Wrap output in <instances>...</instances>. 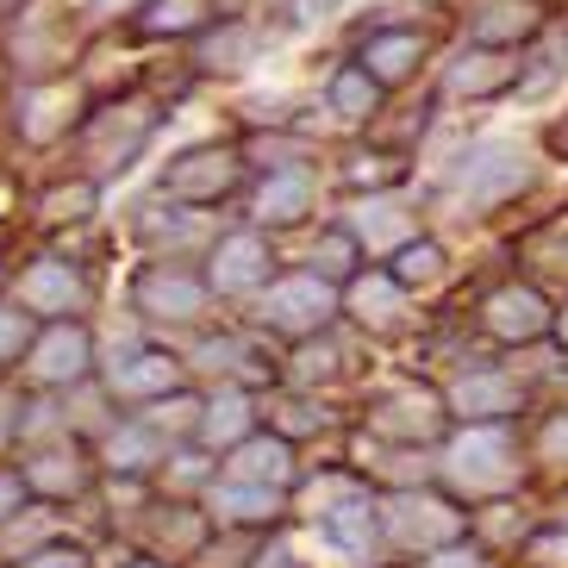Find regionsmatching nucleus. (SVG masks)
Instances as JSON below:
<instances>
[{
  "label": "nucleus",
  "instance_id": "nucleus-41",
  "mask_svg": "<svg viewBox=\"0 0 568 568\" xmlns=\"http://www.w3.org/2000/svg\"><path fill=\"white\" fill-rule=\"evenodd\" d=\"M19 494H26V487H19L13 475H0V525H7V518L19 513Z\"/></svg>",
  "mask_w": 568,
  "mask_h": 568
},
{
  "label": "nucleus",
  "instance_id": "nucleus-22",
  "mask_svg": "<svg viewBox=\"0 0 568 568\" xmlns=\"http://www.w3.org/2000/svg\"><path fill=\"white\" fill-rule=\"evenodd\" d=\"M313 175L306 169H275L263 182V194H256V225H301L306 213H313Z\"/></svg>",
  "mask_w": 568,
  "mask_h": 568
},
{
  "label": "nucleus",
  "instance_id": "nucleus-29",
  "mask_svg": "<svg viewBox=\"0 0 568 568\" xmlns=\"http://www.w3.org/2000/svg\"><path fill=\"white\" fill-rule=\"evenodd\" d=\"M375 101H382V82H375L368 69H344V75L332 82V113H337V119H351V125L375 113Z\"/></svg>",
  "mask_w": 568,
  "mask_h": 568
},
{
  "label": "nucleus",
  "instance_id": "nucleus-8",
  "mask_svg": "<svg viewBox=\"0 0 568 568\" xmlns=\"http://www.w3.org/2000/svg\"><path fill=\"white\" fill-rule=\"evenodd\" d=\"M206 287L201 275H187L182 263H156L138 275V313L144 318H194L206 313Z\"/></svg>",
  "mask_w": 568,
  "mask_h": 568
},
{
  "label": "nucleus",
  "instance_id": "nucleus-44",
  "mask_svg": "<svg viewBox=\"0 0 568 568\" xmlns=\"http://www.w3.org/2000/svg\"><path fill=\"white\" fill-rule=\"evenodd\" d=\"M550 144H556V151L568 156V119H562V125H556V138H550Z\"/></svg>",
  "mask_w": 568,
  "mask_h": 568
},
{
  "label": "nucleus",
  "instance_id": "nucleus-18",
  "mask_svg": "<svg viewBox=\"0 0 568 568\" xmlns=\"http://www.w3.org/2000/svg\"><path fill=\"white\" fill-rule=\"evenodd\" d=\"M232 481H256V487H287L294 481V450H287V437H244L232 444Z\"/></svg>",
  "mask_w": 568,
  "mask_h": 568
},
{
  "label": "nucleus",
  "instance_id": "nucleus-20",
  "mask_svg": "<svg viewBox=\"0 0 568 568\" xmlns=\"http://www.w3.org/2000/svg\"><path fill=\"white\" fill-rule=\"evenodd\" d=\"M175 382H182V368L169 363L163 351H132L106 368V387H113L119 400H151V394H169Z\"/></svg>",
  "mask_w": 568,
  "mask_h": 568
},
{
  "label": "nucleus",
  "instance_id": "nucleus-7",
  "mask_svg": "<svg viewBox=\"0 0 568 568\" xmlns=\"http://www.w3.org/2000/svg\"><path fill=\"white\" fill-rule=\"evenodd\" d=\"M19 306L38 313V318H75L88 306V282L69 263L44 256V263H32L26 275H19Z\"/></svg>",
  "mask_w": 568,
  "mask_h": 568
},
{
  "label": "nucleus",
  "instance_id": "nucleus-28",
  "mask_svg": "<svg viewBox=\"0 0 568 568\" xmlns=\"http://www.w3.org/2000/svg\"><path fill=\"white\" fill-rule=\"evenodd\" d=\"M194 432H201V444H244V437H251V400H244V394H219V400H206L201 406V425H194Z\"/></svg>",
  "mask_w": 568,
  "mask_h": 568
},
{
  "label": "nucleus",
  "instance_id": "nucleus-3",
  "mask_svg": "<svg viewBox=\"0 0 568 568\" xmlns=\"http://www.w3.org/2000/svg\"><path fill=\"white\" fill-rule=\"evenodd\" d=\"M332 313H337V301H332V282H325V275H287V282H275L263 294V325L282 332V337L325 332Z\"/></svg>",
  "mask_w": 568,
  "mask_h": 568
},
{
  "label": "nucleus",
  "instance_id": "nucleus-37",
  "mask_svg": "<svg viewBox=\"0 0 568 568\" xmlns=\"http://www.w3.org/2000/svg\"><path fill=\"white\" fill-rule=\"evenodd\" d=\"M19 568H88L82 550H32V556H19Z\"/></svg>",
  "mask_w": 568,
  "mask_h": 568
},
{
  "label": "nucleus",
  "instance_id": "nucleus-36",
  "mask_svg": "<svg viewBox=\"0 0 568 568\" xmlns=\"http://www.w3.org/2000/svg\"><path fill=\"white\" fill-rule=\"evenodd\" d=\"M337 375V344H306L301 351V382H332Z\"/></svg>",
  "mask_w": 568,
  "mask_h": 568
},
{
  "label": "nucleus",
  "instance_id": "nucleus-21",
  "mask_svg": "<svg viewBox=\"0 0 568 568\" xmlns=\"http://www.w3.org/2000/svg\"><path fill=\"white\" fill-rule=\"evenodd\" d=\"M26 487L51 494V500L82 494V487H88V456L75 450V444H44V450L26 456Z\"/></svg>",
  "mask_w": 568,
  "mask_h": 568
},
{
  "label": "nucleus",
  "instance_id": "nucleus-31",
  "mask_svg": "<svg viewBox=\"0 0 568 568\" xmlns=\"http://www.w3.org/2000/svg\"><path fill=\"white\" fill-rule=\"evenodd\" d=\"M394 275H400L406 287H437V282H444V251H437L432 237H418V244L406 237V244H400V263H394Z\"/></svg>",
  "mask_w": 568,
  "mask_h": 568
},
{
  "label": "nucleus",
  "instance_id": "nucleus-34",
  "mask_svg": "<svg viewBox=\"0 0 568 568\" xmlns=\"http://www.w3.org/2000/svg\"><path fill=\"white\" fill-rule=\"evenodd\" d=\"M32 344V313H19V306H0V356H19Z\"/></svg>",
  "mask_w": 568,
  "mask_h": 568
},
{
  "label": "nucleus",
  "instance_id": "nucleus-5",
  "mask_svg": "<svg viewBox=\"0 0 568 568\" xmlns=\"http://www.w3.org/2000/svg\"><path fill=\"white\" fill-rule=\"evenodd\" d=\"M237 187V156L232 151H187L163 169V194L182 206H213L219 194Z\"/></svg>",
  "mask_w": 568,
  "mask_h": 568
},
{
  "label": "nucleus",
  "instance_id": "nucleus-25",
  "mask_svg": "<svg viewBox=\"0 0 568 568\" xmlns=\"http://www.w3.org/2000/svg\"><path fill=\"white\" fill-rule=\"evenodd\" d=\"M418 57H425V38H418V32H375V38L363 44V69H368L382 88L406 82V75L418 69Z\"/></svg>",
  "mask_w": 568,
  "mask_h": 568
},
{
  "label": "nucleus",
  "instance_id": "nucleus-14",
  "mask_svg": "<svg viewBox=\"0 0 568 568\" xmlns=\"http://www.w3.org/2000/svg\"><path fill=\"white\" fill-rule=\"evenodd\" d=\"M513 82H518V63H506V51H494V44L463 51L450 63V75H444V88L456 101H487V94H506Z\"/></svg>",
  "mask_w": 568,
  "mask_h": 568
},
{
  "label": "nucleus",
  "instance_id": "nucleus-19",
  "mask_svg": "<svg viewBox=\"0 0 568 568\" xmlns=\"http://www.w3.org/2000/svg\"><path fill=\"white\" fill-rule=\"evenodd\" d=\"M518 382L513 375H500V368H475V375H463V382L450 387V406L463 418H506V413H518Z\"/></svg>",
  "mask_w": 568,
  "mask_h": 568
},
{
  "label": "nucleus",
  "instance_id": "nucleus-12",
  "mask_svg": "<svg viewBox=\"0 0 568 568\" xmlns=\"http://www.w3.org/2000/svg\"><path fill=\"white\" fill-rule=\"evenodd\" d=\"M550 325L556 318H550V306H544L537 287H500V294H487V332L500 337V344H537Z\"/></svg>",
  "mask_w": 568,
  "mask_h": 568
},
{
  "label": "nucleus",
  "instance_id": "nucleus-15",
  "mask_svg": "<svg viewBox=\"0 0 568 568\" xmlns=\"http://www.w3.org/2000/svg\"><path fill=\"white\" fill-rule=\"evenodd\" d=\"M413 225L418 219L406 213L400 194H368V201L351 206V232L363 251H400L406 237H413Z\"/></svg>",
  "mask_w": 568,
  "mask_h": 568
},
{
  "label": "nucleus",
  "instance_id": "nucleus-11",
  "mask_svg": "<svg viewBox=\"0 0 568 568\" xmlns=\"http://www.w3.org/2000/svg\"><path fill=\"white\" fill-rule=\"evenodd\" d=\"M206 282L219 287V294H251V287L268 282V244L256 232H237V237H219L213 256H206Z\"/></svg>",
  "mask_w": 568,
  "mask_h": 568
},
{
  "label": "nucleus",
  "instance_id": "nucleus-45",
  "mask_svg": "<svg viewBox=\"0 0 568 568\" xmlns=\"http://www.w3.org/2000/svg\"><path fill=\"white\" fill-rule=\"evenodd\" d=\"M556 332H562V344H568V313H562V318H556Z\"/></svg>",
  "mask_w": 568,
  "mask_h": 568
},
{
  "label": "nucleus",
  "instance_id": "nucleus-40",
  "mask_svg": "<svg viewBox=\"0 0 568 568\" xmlns=\"http://www.w3.org/2000/svg\"><path fill=\"white\" fill-rule=\"evenodd\" d=\"M287 13L301 19V26H313V19H325V13H337V0H287Z\"/></svg>",
  "mask_w": 568,
  "mask_h": 568
},
{
  "label": "nucleus",
  "instance_id": "nucleus-4",
  "mask_svg": "<svg viewBox=\"0 0 568 568\" xmlns=\"http://www.w3.org/2000/svg\"><path fill=\"white\" fill-rule=\"evenodd\" d=\"M382 525L387 518L375 513V500L351 487L332 513H318V544H325L332 556H344L351 568H368L375 556H382Z\"/></svg>",
  "mask_w": 568,
  "mask_h": 568
},
{
  "label": "nucleus",
  "instance_id": "nucleus-10",
  "mask_svg": "<svg viewBox=\"0 0 568 568\" xmlns=\"http://www.w3.org/2000/svg\"><path fill=\"white\" fill-rule=\"evenodd\" d=\"M88 368H94V344H88V332L75 325V318H57L51 332L32 344V375L51 387H75L88 382Z\"/></svg>",
  "mask_w": 568,
  "mask_h": 568
},
{
  "label": "nucleus",
  "instance_id": "nucleus-2",
  "mask_svg": "<svg viewBox=\"0 0 568 568\" xmlns=\"http://www.w3.org/2000/svg\"><path fill=\"white\" fill-rule=\"evenodd\" d=\"M444 475H450V487H463V494H506V487L518 481L513 437H506L500 425L475 418V425H468V432L450 444V456H444Z\"/></svg>",
  "mask_w": 568,
  "mask_h": 568
},
{
  "label": "nucleus",
  "instance_id": "nucleus-1",
  "mask_svg": "<svg viewBox=\"0 0 568 568\" xmlns=\"http://www.w3.org/2000/svg\"><path fill=\"white\" fill-rule=\"evenodd\" d=\"M537 182V156L531 144H518V138H475L463 151V163H456V206L463 213H494V206H506L513 194H525V187Z\"/></svg>",
  "mask_w": 568,
  "mask_h": 568
},
{
  "label": "nucleus",
  "instance_id": "nucleus-30",
  "mask_svg": "<svg viewBox=\"0 0 568 568\" xmlns=\"http://www.w3.org/2000/svg\"><path fill=\"white\" fill-rule=\"evenodd\" d=\"M201 19H206V0H151L144 7V32L182 38V32H201Z\"/></svg>",
  "mask_w": 568,
  "mask_h": 568
},
{
  "label": "nucleus",
  "instance_id": "nucleus-13",
  "mask_svg": "<svg viewBox=\"0 0 568 568\" xmlns=\"http://www.w3.org/2000/svg\"><path fill=\"white\" fill-rule=\"evenodd\" d=\"M537 32H544V7L537 0H487L481 13H475V26H468V38L494 44V51H518Z\"/></svg>",
  "mask_w": 568,
  "mask_h": 568
},
{
  "label": "nucleus",
  "instance_id": "nucleus-17",
  "mask_svg": "<svg viewBox=\"0 0 568 568\" xmlns=\"http://www.w3.org/2000/svg\"><path fill=\"white\" fill-rule=\"evenodd\" d=\"M75 88L69 82H44V88H32L26 101H19V138L26 144H51V138H63L69 125H75Z\"/></svg>",
  "mask_w": 568,
  "mask_h": 568
},
{
  "label": "nucleus",
  "instance_id": "nucleus-38",
  "mask_svg": "<svg viewBox=\"0 0 568 568\" xmlns=\"http://www.w3.org/2000/svg\"><path fill=\"white\" fill-rule=\"evenodd\" d=\"M531 562H544V568H568V537H537V544H531Z\"/></svg>",
  "mask_w": 568,
  "mask_h": 568
},
{
  "label": "nucleus",
  "instance_id": "nucleus-24",
  "mask_svg": "<svg viewBox=\"0 0 568 568\" xmlns=\"http://www.w3.org/2000/svg\"><path fill=\"white\" fill-rule=\"evenodd\" d=\"M256 57H263V38H256V26H244V19H225L219 32L201 38V69H213V75H237V69H251Z\"/></svg>",
  "mask_w": 568,
  "mask_h": 568
},
{
  "label": "nucleus",
  "instance_id": "nucleus-32",
  "mask_svg": "<svg viewBox=\"0 0 568 568\" xmlns=\"http://www.w3.org/2000/svg\"><path fill=\"white\" fill-rule=\"evenodd\" d=\"M356 251H363V244H356V232H332V237L313 251V275H325V282H344V275H351V263H356Z\"/></svg>",
  "mask_w": 568,
  "mask_h": 568
},
{
  "label": "nucleus",
  "instance_id": "nucleus-35",
  "mask_svg": "<svg viewBox=\"0 0 568 568\" xmlns=\"http://www.w3.org/2000/svg\"><path fill=\"white\" fill-rule=\"evenodd\" d=\"M282 437H301V432H318L325 425V406H313V400H282Z\"/></svg>",
  "mask_w": 568,
  "mask_h": 568
},
{
  "label": "nucleus",
  "instance_id": "nucleus-39",
  "mask_svg": "<svg viewBox=\"0 0 568 568\" xmlns=\"http://www.w3.org/2000/svg\"><path fill=\"white\" fill-rule=\"evenodd\" d=\"M256 568H306V562H301V550H294V544H268V550L256 556Z\"/></svg>",
  "mask_w": 568,
  "mask_h": 568
},
{
  "label": "nucleus",
  "instance_id": "nucleus-43",
  "mask_svg": "<svg viewBox=\"0 0 568 568\" xmlns=\"http://www.w3.org/2000/svg\"><path fill=\"white\" fill-rule=\"evenodd\" d=\"M544 450H550L556 463H568V418H556V425H550V437H544Z\"/></svg>",
  "mask_w": 568,
  "mask_h": 568
},
{
  "label": "nucleus",
  "instance_id": "nucleus-46",
  "mask_svg": "<svg viewBox=\"0 0 568 568\" xmlns=\"http://www.w3.org/2000/svg\"><path fill=\"white\" fill-rule=\"evenodd\" d=\"M138 568H156V562H138Z\"/></svg>",
  "mask_w": 568,
  "mask_h": 568
},
{
  "label": "nucleus",
  "instance_id": "nucleus-9",
  "mask_svg": "<svg viewBox=\"0 0 568 568\" xmlns=\"http://www.w3.org/2000/svg\"><path fill=\"white\" fill-rule=\"evenodd\" d=\"M382 518H387V537L406 544V550H418V544L432 550V544H456V537H463V513H450L444 500H418L413 487H406Z\"/></svg>",
  "mask_w": 568,
  "mask_h": 568
},
{
  "label": "nucleus",
  "instance_id": "nucleus-33",
  "mask_svg": "<svg viewBox=\"0 0 568 568\" xmlns=\"http://www.w3.org/2000/svg\"><path fill=\"white\" fill-rule=\"evenodd\" d=\"M88 206H94V182H75V187H57L51 201H44V213L51 219H88Z\"/></svg>",
  "mask_w": 568,
  "mask_h": 568
},
{
  "label": "nucleus",
  "instance_id": "nucleus-42",
  "mask_svg": "<svg viewBox=\"0 0 568 568\" xmlns=\"http://www.w3.org/2000/svg\"><path fill=\"white\" fill-rule=\"evenodd\" d=\"M425 568H481V556L475 550H444V556H432Z\"/></svg>",
  "mask_w": 568,
  "mask_h": 568
},
{
  "label": "nucleus",
  "instance_id": "nucleus-16",
  "mask_svg": "<svg viewBox=\"0 0 568 568\" xmlns=\"http://www.w3.org/2000/svg\"><path fill=\"white\" fill-rule=\"evenodd\" d=\"M368 425L382 437H394V444H432L444 432V406L432 394H394V400H382L368 413Z\"/></svg>",
  "mask_w": 568,
  "mask_h": 568
},
{
  "label": "nucleus",
  "instance_id": "nucleus-27",
  "mask_svg": "<svg viewBox=\"0 0 568 568\" xmlns=\"http://www.w3.org/2000/svg\"><path fill=\"white\" fill-rule=\"evenodd\" d=\"M106 463L125 468V475L163 463V425H156V418H132V425H119V432L106 437Z\"/></svg>",
  "mask_w": 568,
  "mask_h": 568
},
{
  "label": "nucleus",
  "instance_id": "nucleus-6",
  "mask_svg": "<svg viewBox=\"0 0 568 568\" xmlns=\"http://www.w3.org/2000/svg\"><path fill=\"white\" fill-rule=\"evenodd\" d=\"M156 119L144 113V106H106L94 125H88V163H94V175H113V169H125L138 151H144V138H151Z\"/></svg>",
  "mask_w": 568,
  "mask_h": 568
},
{
  "label": "nucleus",
  "instance_id": "nucleus-26",
  "mask_svg": "<svg viewBox=\"0 0 568 568\" xmlns=\"http://www.w3.org/2000/svg\"><path fill=\"white\" fill-rule=\"evenodd\" d=\"M213 518L225 525H256V518H275L282 513V487H256V481H225L213 487Z\"/></svg>",
  "mask_w": 568,
  "mask_h": 568
},
{
  "label": "nucleus",
  "instance_id": "nucleus-23",
  "mask_svg": "<svg viewBox=\"0 0 568 568\" xmlns=\"http://www.w3.org/2000/svg\"><path fill=\"white\" fill-rule=\"evenodd\" d=\"M351 313L363 318V325H375V332H394L406 318V282L387 268V275H356L351 282Z\"/></svg>",
  "mask_w": 568,
  "mask_h": 568
}]
</instances>
